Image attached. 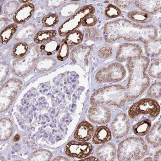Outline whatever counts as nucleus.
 Instances as JSON below:
<instances>
[{
	"mask_svg": "<svg viewBox=\"0 0 161 161\" xmlns=\"http://www.w3.org/2000/svg\"><path fill=\"white\" fill-rule=\"evenodd\" d=\"M103 35L106 41L110 43L123 38L127 41L145 43L156 38L158 30L153 25L136 24L129 20L120 19L106 24Z\"/></svg>",
	"mask_w": 161,
	"mask_h": 161,
	"instance_id": "f257e3e1",
	"label": "nucleus"
},
{
	"mask_svg": "<svg viewBox=\"0 0 161 161\" xmlns=\"http://www.w3.org/2000/svg\"><path fill=\"white\" fill-rule=\"evenodd\" d=\"M149 61L148 57L143 56L128 60L129 77L125 88L127 101L137 98L148 87L150 80L146 71Z\"/></svg>",
	"mask_w": 161,
	"mask_h": 161,
	"instance_id": "f03ea898",
	"label": "nucleus"
},
{
	"mask_svg": "<svg viewBox=\"0 0 161 161\" xmlns=\"http://www.w3.org/2000/svg\"><path fill=\"white\" fill-rule=\"evenodd\" d=\"M127 101L126 89L119 85L106 86L95 92L90 98V103H105L121 107Z\"/></svg>",
	"mask_w": 161,
	"mask_h": 161,
	"instance_id": "7ed1b4c3",
	"label": "nucleus"
},
{
	"mask_svg": "<svg viewBox=\"0 0 161 161\" xmlns=\"http://www.w3.org/2000/svg\"><path fill=\"white\" fill-rule=\"evenodd\" d=\"M148 147L141 138L129 137L119 144L118 148V159L119 161L139 160L146 155Z\"/></svg>",
	"mask_w": 161,
	"mask_h": 161,
	"instance_id": "20e7f679",
	"label": "nucleus"
},
{
	"mask_svg": "<svg viewBox=\"0 0 161 161\" xmlns=\"http://www.w3.org/2000/svg\"><path fill=\"white\" fill-rule=\"evenodd\" d=\"M124 67L119 63H114L100 69L96 75V80L100 83L117 82L126 75Z\"/></svg>",
	"mask_w": 161,
	"mask_h": 161,
	"instance_id": "39448f33",
	"label": "nucleus"
},
{
	"mask_svg": "<svg viewBox=\"0 0 161 161\" xmlns=\"http://www.w3.org/2000/svg\"><path fill=\"white\" fill-rule=\"evenodd\" d=\"M94 11V8L92 6L83 7L60 26L59 28V34L64 36L75 30L80 26L83 19L87 16L92 15Z\"/></svg>",
	"mask_w": 161,
	"mask_h": 161,
	"instance_id": "423d86ee",
	"label": "nucleus"
},
{
	"mask_svg": "<svg viewBox=\"0 0 161 161\" xmlns=\"http://www.w3.org/2000/svg\"><path fill=\"white\" fill-rule=\"evenodd\" d=\"M160 106L156 101L150 98L143 99L133 104L129 109V117L134 119L141 114H149L152 117L158 115Z\"/></svg>",
	"mask_w": 161,
	"mask_h": 161,
	"instance_id": "0eeeda50",
	"label": "nucleus"
},
{
	"mask_svg": "<svg viewBox=\"0 0 161 161\" xmlns=\"http://www.w3.org/2000/svg\"><path fill=\"white\" fill-rule=\"evenodd\" d=\"M22 86V82L16 79L8 80L4 85L1 91V112L7 110L11 105Z\"/></svg>",
	"mask_w": 161,
	"mask_h": 161,
	"instance_id": "6e6552de",
	"label": "nucleus"
},
{
	"mask_svg": "<svg viewBox=\"0 0 161 161\" xmlns=\"http://www.w3.org/2000/svg\"><path fill=\"white\" fill-rule=\"evenodd\" d=\"M36 55L32 53L16 60L13 64L14 74L19 77H24L28 75L35 66L36 61Z\"/></svg>",
	"mask_w": 161,
	"mask_h": 161,
	"instance_id": "1a4fd4ad",
	"label": "nucleus"
},
{
	"mask_svg": "<svg viewBox=\"0 0 161 161\" xmlns=\"http://www.w3.org/2000/svg\"><path fill=\"white\" fill-rule=\"evenodd\" d=\"M89 111L88 118L93 123L97 124H104L108 123L111 117V113L108 108L103 103H92Z\"/></svg>",
	"mask_w": 161,
	"mask_h": 161,
	"instance_id": "9d476101",
	"label": "nucleus"
},
{
	"mask_svg": "<svg viewBox=\"0 0 161 161\" xmlns=\"http://www.w3.org/2000/svg\"><path fill=\"white\" fill-rule=\"evenodd\" d=\"M65 150L66 154L69 156L83 158L90 154L92 147L89 143L71 141L66 145Z\"/></svg>",
	"mask_w": 161,
	"mask_h": 161,
	"instance_id": "9b49d317",
	"label": "nucleus"
},
{
	"mask_svg": "<svg viewBox=\"0 0 161 161\" xmlns=\"http://www.w3.org/2000/svg\"><path fill=\"white\" fill-rule=\"evenodd\" d=\"M142 50L140 46L135 43H126L119 47L116 58L119 62L128 61L131 58L142 56Z\"/></svg>",
	"mask_w": 161,
	"mask_h": 161,
	"instance_id": "f8f14e48",
	"label": "nucleus"
},
{
	"mask_svg": "<svg viewBox=\"0 0 161 161\" xmlns=\"http://www.w3.org/2000/svg\"><path fill=\"white\" fill-rule=\"evenodd\" d=\"M130 126L128 118L124 113H121L117 114L111 125V128L115 138H121L127 135Z\"/></svg>",
	"mask_w": 161,
	"mask_h": 161,
	"instance_id": "ddd939ff",
	"label": "nucleus"
},
{
	"mask_svg": "<svg viewBox=\"0 0 161 161\" xmlns=\"http://www.w3.org/2000/svg\"><path fill=\"white\" fill-rule=\"evenodd\" d=\"M94 127L92 125L86 121H83L76 129L74 137L80 142H87L92 137Z\"/></svg>",
	"mask_w": 161,
	"mask_h": 161,
	"instance_id": "4468645a",
	"label": "nucleus"
},
{
	"mask_svg": "<svg viewBox=\"0 0 161 161\" xmlns=\"http://www.w3.org/2000/svg\"><path fill=\"white\" fill-rule=\"evenodd\" d=\"M96 156L102 161H113L116 156V147L112 143L101 145L96 149Z\"/></svg>",
	"mask_w": 161,
	"mask_h": 161,
	"instance_id": "2eb2a0df",
	"label": "nucleus"
},
{
	"mask_svg": "<svg viewBox=\"0 0 161 161\" xmlns=\"http://www.w3.org/2000/svg\"><path fill=\"white\" fill-rule=\"evenodd\" d=\"M35 10L34 6L31 3L24 4L15 12L14 21L17 24H22L31 18Z\"/></svg>",
	"mask_w": 161,
	"mask_h": 161,
	"instance_id": "dca6fc26",
	"label": "nucleus"
},
{
	"mask_svg": "<svg viewBox=\"0 0 161 161\" xmlns=\"http://www.w3.org/2000/svg\"><path fill=\"white\" fill-rule=\"evenodd\" d=\"M90 47L83 45L75 47L71 53V58L75 63H86L91 52Z\"/></svg>",
	"mask_w": 161,
	"mask_h": 161,
	"instance_id": "f3484780",
	"label": "nucleus"
},
{
	"mask_svg": "<svg viewBox=\"0 0 161 161\" xmlns=\"http://www.w3.org/2000/svg\"><path fill=\"white\" fill-rule=\"evenodd\" d=\"M136 6L146 14H154L161 9V1H136Z\"/></svg>",
	"mask_w": 161,
	"mask_h": 161,
	"instance_id": "a211bd4d",
	"label": "nucleus"
},
{
	"mask_svg": "<svg viewBox=\"0 0 161 161\" xmlns=\"http://www.w3.org/2000/svg\"><path fill=\"white\" fill-rule=\"evenodd\" d=\"M161 122H157L146 136L147 141L154 147L161 146Z\"/></svg>",
	"mask_w": 161,
	"mask_h": 161,
	"instance_id": "6ab92c4d",
	"label": "nucleus"
},
{
	"mask_svg": "<svg viewBox=\"0 0 161 161\" xmlns=\"http://www.w3.org/2000/svg\"><path fill=\"white\" fill-rule=\"evenodd\" d=\"M111 138L110 129L106 126H100L96 129L93 136V142L96 144H100L108 142Z\"/></svg>",
	"mask_w": 161,
	"mask_h": 161,
	"instance_id": "aec40b11",
	"label": "nucleus"
},
{
	"mask_svg": "<svg viewBox=\"0 0 161 161\" xmlns=\"http://www.w3.org/2000/svg\"><path fill=\"white\" fill-rule=\"evenodd\" d=\"M60 45L58 40L51 39L46 41L40 46L42 53L46 55L50 56L55 54L59 49Z\"/></svg>",
	"mask_w": 161,
	"mask_h": 161,
	"instance_id": "412c9836",
	"label": "nucleus"
},
{
	"mask_svg": "<svg viewBox=\"0 0 161 161\" xmlns=\"http://www.w3.org/2000/svg\"><path fill=\"white\" fill-rule=\"evenodd\" d=\"M145 49L147 55L154 57L160 54L161 39L152 40L145 43Z\"/></svg>",
	"mask_w": 161,
	"mask_h": 161,
	"instance_id": "4be33fe9",
	"label": "nucleus"
},
{
	"mask_svg": "<svg viewBox=\"0 0 161 161\" xmlns=\"http://www.w3.org/2000/svg\"><path fill=\"white\" fill-rule=\"evenodd\" d=\"M56 60L52 57H46L38 59L36 61L35 67L40 72L48 71L55 65Z\"/></svg>",
	"mask_w": 161,
	"mask_h": 161,
	"instance_id": "5701e85b",
	"label": "nucleus"
},
{
	"mask_svg": "<svg viewBox=\"0 0 161 161\" xmlns=\"http://www.w3.org/2000/svg\"><path fill=\"white\" fill-rule=\"evenodd\" d=\"M1 141H6L12 135L13 127L12 123L10 119L8 118L1 119Z\"/></svg>",
	"mask_w": 161,
	"mask_h": 161,
	"instance_id": "b1692460",
	"label": "nucleus"
},
{
	"mask_svg": "<svg viewBox=\"0 0 161 161\" xmlns=\"http://www.w3.org/2000/svg\"><path fill=\"white\" fill-rule=\"evenodd\" d=\"M152 124L148 119L142 121L134 125L133 127L134 133L138 136H144L150 129Z\"/></svg>",
	"mask_w": 161,
	"mask_h": 161,
	"instance_id": "393cba45",
	"label": "nucleus"
},
{
	"mask_svg": "<svg viewBox=\"0 0 161 161\" xmlns=\"http://www.w3.org/2000/svg\"><path fill=\"white\" fill-rule=\"evenodd\" d=\"M83 36L79 30H74L69 33L66 37V41L70 47H73L78 45L83 41Z\"/></svg>",
	"mask_w": 161,
	"mask_h": 161,
	"instance_id": "a878e982",
	"label": "nucleus"
},
{
	"mask_svg": "<svg viewBox=\"0 0 161 161\" xmlns=\"http://www.w3.org/2000/svg\"><path fill=\"white\" fill-rule=\"evenodd\" d=\"M57 34V31L54 30L40 31L34 37V41L37 44H41L54 38Z\"/></svg>",
	"mask_w": 161,
	"mask_h": 161,
	"instance_id": "bb28decb",
	"label": "nucleus"
},
{
	"mask_svg": "<svg viewBox=\"0 0 161 161\" xmlns=\"http://www.w3.org/2000/svg\"><path fill=\"white\" fill-rule=\"evenodd\" d=\"M18 29V26L16 24H11L8 25L1 31V41L3 44H5L8 42L13 35Z\"/></svg>",
	"mask_w": 161,
	"mask_h": 161,
	"instance_id": "cd10ccee",
	"label": "nucleus"
},
{
	"mask_svg": "<svg viewBox=\"0 0 161 161\" xmlns=\"http://www.w3.org/2000/svg\"><path fill=\"white\" fill-rule=\"evenodd\" d=\"M128 16L130 19L135 22L139 23H147L150 22L152 18L150 15L146 13L137 11L129 13Z\"/></svg>",
	"mask_w": 161,
	"mask_h": 161,
	"instance_id": "c85d7f7f",
	"label": "nucleus"
},
{
	"mask_svg": "<svg viewBox=\"0 0 161 161\" xmlns=\"http://www.w3.org/2000/svg\"><path fill=\"white\" fill-rule=\"evenodd\" d=\"M28 49V44L25 42H19L13 48V56L15 58H20L25 55Z\"/></svg>",
	"mask_w": 161,
	"mask_h": 161,
	"instance_id": "c756f323",
	"label": "nucleus"
},
{
	"mask_svg": "<svg viewBox=\"0 0 161 161\" xmlns=\"http://www.w3.org/2000/svg\"><path fill=\"white\" fill-rule=\"evenodd\" d=\"M161 59H157L151 63L149 69V75L155 78H160Z\"/></svg>",
	"mask_w": 161,
	"mask_h": 161,
	"instance_id": "7c9ffc66",
	"label": "nucleus"
},
{
	"mask_svg": "<svg viewBox=\"0 0 161 161\" xmlns=\"http://www.w3.org/2000/svg\"><path fill=\"white\" fill-rule=\"evenodd\" d=\"M83 36L84 38L86 39L94 41L100 39V34L98 30L93 28L85 29L83 31Z\"/></svg>",
	"mask_w": 161,
	"mask_h": 161,
	"instance_id": "2f4dec72",
	"label": "nucleus"
},
{
	"mask_svg": "<svg viewBox=\"0 0 161 161\" xmlns=\"http://www.w3.org/2000/svg\"><path fill=\"white\" fill-rule=\"evenodd\" d=\"M69 45L65 40H63L60 44L58 50L57 58L60 61H63L68 57L69 53Z\"/></svg>",
	"mask_w": 161,
	"mask_h": 161,
	"instance_id": "473e14b6",
	"label": "nucleus"
},
{
	"mask_svg": "<svg viewBox=\"0 0 161 161\" xmlns=\"http://www.w3.org/2000/svg\"><path fill=\"white\" fill-rule=\"evenodd\" d=\"M161 85L160 82H156L152 84L148 91V96L153 98L160 97L161 94Z\"/></svg>",
	"mask_w": 161,
	"mask_h": 161,
	"instance_id": "72a5a7b5",
	"label": "nucleus"
},
{
	"mask_svg": "<svg viewBox=\"0 0 161 161\" xmlns=\"http://www.w3.org/2000/svg\"><path fill=\"white\" fill-rule=\"evenodd\" d=\"M58 16L55 14H51L46 16L42 20L43 25L46 27L53 26L58 21Z\"/></svg>",
	"mask_w": 161,
	"mask_h": 161,
	"instance_id": "f704fd0d",
	"label": "nucleus"
},
{
	"mask_svg": "<svg viewBox=\"0 0 161 161\" xmlns=\"http://www.w3.org/2000/svg\"><path fill=\"white\" fill-rule=\"evenodd\" d=\"M105 15L110 18H115L121 14L120 9L113 4H109L106 8Z\"/></svg>",
	"mask_w": 161,
	"mask_h": 161,
	"instance_id": "c9c22d12",
	"label": "nucleus"
},
{
	"mask_svg": "<svg viewBox=\"0 0 161 161\" xmlns=\"http://www.w3.org/2000/svg\"><path fill=\"white\" fill-rule=\"evenodd\" d=\"M113 54V50L111 47L107 45L103 46L99 50L97 55L99 58L106 59L111 57Z\"/></svg>",
	"mask_w": 161,
	"mask_h": 161,
	"instance_id": "e433bc0d",
	"label": "nucleus"
},
{
	"mask_svg": "<svg viewBox=\"0 0 161 161\" xmlns=\"http://www.w3.org/2000/svg\"><path fill=\"white\" fill-rule=\"evenodd\" d=\"M41 150V155H40V153H38V151H36L34 153L32 154V157L31 158H35L34 160H49L50 158L52 156V155L49 151L46 150Z\"/></svg>",
	"mask_w": 161,
	"mask_h": 161,
	"instance_id": "4c0bfd02",
	"label": "nucleus"
},
{
	"mask_svg": "<svg viewBox=\"0 0 161 161\" xmlns=\"http://www.w3.org/2000/svg\"><path fill=\"white\" fill-rule=\"evenodd\" d=\"M97 21V18L95 16L90 15L83 19L82 24L84 26L92 27L95 25Z\"/></svg>",
	"mask_w": 161,
	"mask_h": 161,
	"instance_id": "58836bf2",
	"label": "nucleus"
},
{
	"mask_svg": "<svg viewBox=\"0 0 161 161\" xmlns=\"http://www.w3.org/2000/svg\"><path fill=\"white\" fill-rule=\"evenodd\" d=\"M9 68L6 63H3L1 64V81L4 80L6 78L8 75Z\"/></svg>",
	"mask_w": 161,
	"mask_h": 161,
	"instance_id": "ea45409f",
	"label": "nucleus"
},
{
	"mask_svg": "<svg viewBox=\"0 0 161 161\" xmlns=\"http://www.w3.org/2000/svg\"><path fill=\"white\" fill-rule=\"evenodd\" d=\"M114 2L115 3L116 5L122 8H129L132 3H134V1H116Z\"/></svg>",
	"mask_w": 161,
	"mask_h": 161,
	"instance_id": "a19ab883",
	"label": "nucleus"
},
{
	"mask_svg": "<svg viewBox=\"0 0 161 161\" xmlns=\"http://www.w3.org/2000/svg\"><path fill=\"white\" fill-rule=\"evenodd\" d=\"M154 160L159 161H161V150H159L156 152V154H155L154 156Z\"/></svg>",
	"mask_w": 161,
	"mask_h": 161,
	"instance_id": "79ce46f5",
	"label": "nucleus"
},
{
	"mask_svg": "<svg viewBox=\"0 0 161 161\" xmlns=\"http://www.w3.org/2000/svg\"><path fill=\"white\" fill-rule=\"evenodd\" d=\"M53 160L55 161H67L69 160L68 159L62 156H58V157L56 158V159H54Z\"/></svg>",
	"mask_w": 161,
	"mask_h": 161,
	"instance_id": "37998d69",
	"label": "nucleus"
},
{
	"mask_svg": "<svg viewBox=\"0 0 161 161\" xmlns=\"http://www.w3.org/2000/svg\"><path fill=\"white\" fill-rule=\"evenodd\" d=\"M83 160H89V161H95V160H99L100 159H97V158L93 157H91L83 159Z\"/></svg>",
	"mask_w": 161,
	"mask_h": 161,
	"instance_id": "c03bdc74",
	"label": "nucleus"
},
{
	"mask_svg": "<svg viewBox=\"0 0 161 161\" xmlns=\"http://www.w3.org/2000/svg\"><path fill=\"white\" fill-rule=\"evenodd\" d=\"M20 136L19 135H16L14 137V140L15 142H18V141L19 140Z\"/></svg>",
	"mask_w": 161,
	"mask_h": 161,
	"instance_id": "a18cd8bd",
	"label": "nucleus"
},
{
	"mask_svg": "<svg viewBox=\"0 0 161 161\" xmlns=\"http://www.w3.org/2000/svg\"><path fill=\"white\" fill-rule=\"evenodd\" d=\"M144 160H146V161H148V160H149V161H152V160H153V159H152V158H150V157H148V158H146V159H144Z\"/></svg>",
	"mask_w": 161,
	"mask_h": 161,
	"instance_id": "49530a36",
	"label": "nucleus"
},
{
	"mask_svg": "<svg viewBox=\"0 0 161 161\" xmlns=\"http://www.w3.org/2000/svg\"><path fill=\"white\" fill-rule=\"evenodd\" d=\"M31 1H20V2L21 3H28V2H31Z\"/></svg>",
	"mask_w": 161,
	"mask_h": 161,
	"instance_id": "de8ad7c7",
	"label": "nucleus"
}]
</instances>
